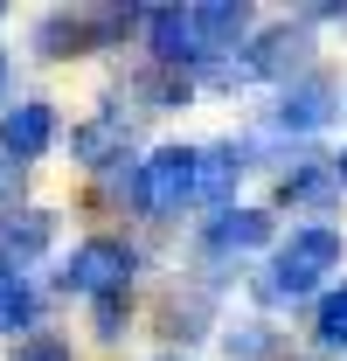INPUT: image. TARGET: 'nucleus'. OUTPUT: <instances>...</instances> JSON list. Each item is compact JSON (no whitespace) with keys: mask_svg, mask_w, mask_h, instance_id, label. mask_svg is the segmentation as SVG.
Instances as JSON below:
<instances>
[{"mask_svg":"<svg viewBox=\"0 0 347 361\" xmlns=\"http://www.w3.org/2000/svg\"><path fill=\"white\" fill-rule=\"evenodd\" d=\"M139 90H146L153 104H181V97H188V70H167V63H160V70H153Z\"/></svg>","mask_w":347,"mask_h":361,"instance_id":"a211bd4d","label":"nucleus"},{"mask_svg":"<svg viewBox=\"0 0 347 361\" xmlns=\"http://www.w3.org/2000/svg\"><path fill=\"white\" fill-rule=\"evenodd\" d=\"M264 236H271V216H264V209H216L209 250H257Z\"/></svg>","mask_w":347,"mask_h":361,"instance_id":"1a4fd4ad","label":"nucleus"},{"mask_svg":"<svg viewBox=\"0 0 347 361\" xmlns=\"http://www.w3.org/2000/svg\"><path fill=\"white\" fill-rule=\"evenodd\" d=\"M195 21H202V49H209V56H222L229 42H243V35H250V7H243V0L195 7Z\"/></svg>","mask_w":347,"mask_h":361,"instance_id":"f8f14e48","label":"nucleus"},{"mask_svg":"<svg viewBox=\"0 0 347 361\" xmlns=\"http://www.w3.org/2000/svg\"><path fill=\"white\" fill-rule=\"evenodd\" d=\"M181 202H202V146H160L146 160V209L174 216Z\"/></svg>","mask_w":347,"mask_h":361,"instance_id":"7ed1b4c3","label":"nucleus"},{"mask_svg":"<svg viewBox=\"0 0 347 361\" xmlns=\"http://www.w3.org/2000/svg\"><path fill=\"white\" fill-rule=\"evenodd\" d=\"M334 188H341L334 160H299V167H285V180H278V202H305V209H319V202H334Z\"/></svg>","mask_w":347,"mask_h":361,"instance_id":"9d476101","label":"nucleus"},{"mask_svg":"<svg viewBox=\"0 0 347 361\" xmlns=\"http://www.w3.org/2000/svg\"><path fill=\"white\" fill-rule=\"evenodd\" d=\"M35 49L42 56H77V49H97V28H90V14H42Z\"/></svg>","mask_w":347,"mask_h":361,"instance_id":"9b49d317","label":"nucleus"},{"mask_svg":"<svg viewBox=\"0 0 347 361\" xmlns=\"http://www.w3.org/2000/svg\"><path fill=\"white\" fill-rule=\"evenodd\" d=\"M160 361H174V355H160Z\"/></svg>","mask_w":347,"mask_h":361,"instance_id":"b1692460","label":"nucleus"},{"mask_svg":"<svg viewBox=\"0 0 347 361\" xmlns=\"http://www.w3.org/2000/svg\"><path fill=\"white\" fill-rule=\"evenodd\" d=\"M49 236H56V216H49V209H14V216L0 223V257H14V271H21Z\"/></svg>","mask_w":347,"mask_h":361,"instance_id":"6e6552de","label":"nucleus"},{"mask_svg":"<svg viewBox=\"0 0 347 361\" xmlns=\"http://www.w3.org/2000/svg\"><path fill=\"white\" fill-rule=\"evenodd\" d=\"M334 174H341V188H347V153H341V160H334Z\"/></svg>","mask_w":347,"mask_h":361,"instance_id":"4be33fe9","label":"nucleus"},{"mask_svg":"<svg viewBox=\"0 0 347 361\" xmlns=\"http://www.w3.org/2000/svg\"><path fill=\"white\" fill-rule=\"evenodd\" d=\"M222 348L236 361H264L271 355V326H264V319H236V326H222Z\"/></svg>","mask_w":347,"mask_h":361,"instance_id":"f3484780","label":"nucleus"},{"mask_svg":"<svg viewBox=\"0 0 347 361\" xmlns=\"http://www.w3.org/2000/svg\"><path fill=\"white\" fill-rule=\"evenodd\" d=\"M243 174V146H202V202H222Z\"/></svg>","mask_w":347,"mask_h":361,"instance_id":"2eb2a0df","label":"nucleus"},{"mask_svg":"<svg viewBox=\"0 0 347 361\" xmlns=\"http://www.w3.org/2000/svg\"><path fill=\"white\" fill-rule=\"evenodd\" d=\"M312 334H319V348H347V285H334V292L319 299V313H312Z\"/></svg>","mask_w":347,"mask_h":361,"instance_id":"dca6fc26","label":"nucleus"},{"mask_svg":"<svg viewBox=\"0 0 347 361\" xmlns=\"http://www.w3.org/2000/svg\"><path fill=\"white\" fill-rule=\"evenodd\" d=\"M14 361H77V355H70L63 334H28V341L14 348Z\"/></svg>","mask_w":347,"mask_h":361,"instance_id":"6ab92c4d","label":"nucleus"},{"mask_svg":"<svg viewBox=\"0 0 347 361\" xmlns=\"http://www.w3.org/2000/svg\"><path fill=\"white\" fill-rule=\"evenodd\" d=\"M299 56H305V21H278V28H264L257 42L243 49L236 77H285V84H292Z\"/></svg>","mask_w":347,"mask_h":361,"instance_id":"423d86ee","label":"nucleus"},{"mask_svg":"<svg viewBox=\"0 0 347 361\" xmlns=\"http://www.w3.org/2000/svg\"><path fill=\"white\" fill-rule=\"evenodd\" d=\"M334 104H341V84L334 77H292L285 97H278V126L285 133H319L334 118Z\"/></svg>","mask_w":347,"mask_h":361,"instance_id":"0eeeda50","label":"nucleus"},{"mask_svg":"<svg viewBox=\"0 0 347 361\" xmlns=\"http://www.w3.org/2000/svg\"><path fill=\"white\" fill-rule=\"evenodd\" d=\"M90 319H97V334H104V341H118V334H126V292L90 299Z\"/></svg>","mask_w":347,"mask_h":361,"instance_id":"aec40b11","label":"nucleus"},{"mask_svg":"<svg viewBox=\"0 0 347 361\" xmlns=\"http://www.w3.org/2000/svg\"><path fill=\"white\" fill-rule=\"evenodd\" d=\"M111 146H126V118H118V111H111V118H97V126H84V133L70 139V153H77L84 167H97V174L126 160V153H111Z\"/></svg>","mask_w":347,"mask_h":361,"instance_id":"ddd939ff","label":"nucleus"},{"mask_svg":"<svg viewBox=\"0 0 347 361\" xmlns=\"http://www.w3.org/2000/svg\"><path fill=\"white\" fill-rule=\"evenodd\" d=\"M126 278H132V250L118 243V236H84V243L70 250V264H63V285L84 292V299L126 292Z\"/></svg>","mask_w":347,"mask_h":361,"instance_id":"f03ea898","label":"nucleus"},{"mask_svg":"<svg viewBox=\"0 0 347 361\" xmlns=\"http://www.w3.org/2000/svg\"><path fill=\"white\" fill-rule=\"evenodd\" d=\"M14 195H21V167L0 153V216H14Z\"/></svg>","mask_w":347,"mask_h":361,"instance_id":"412c9836","label":"nucleus"},{"mask_svg":"<svg viewBox=\"0 0 347 361\" xmlns=\"http://www.w3.org/2000/svg\"><path fill=\"white\" fill-rule=\"evenodd\" d=\"M0 97H7V56H0Z\"/></svg>","mask_w":347,"mask_h":361,"instance_id":"5701e85b","label":"nucleus"},{"mask_svg":"<svg viewBox=\"0 0 347 361\" xmlns=\"http://www.w3.org/2000/svg\"><path fill=\"white\" fill-rule=\"evenodd\" d=\"M35 306H42L35 285L14 264H0V334H28V326H35Z\"/></svg>","mask_w":347,"mask_h":361,"instance_id":"4468645a","label":"nucleus"},{"mask_svg":"<svg viewBox=\"0 0 347 361\" xmlns=\"http://www.w3.org/2000/svg\"><path fill=\"white\" fill-rule=\"evenodd\" d=\"M49 146H56V104H42V97H21V104H7V111H0V153H7L14 167L42 160Z\"/></svg>","mask_w":347,"mask_h":361,"instance_id":"20e7f679","label":"nucleus"},{"mask_svg":"<svg viewBox=\"0 0 347 361\" xmlns=\"http://www.w3.org/2000/svg\"><path fill=\"white\" fill-rule=\"evenodd\" d=\"M146 42H153V63H167V70H188V63H209L195 7H160V14H146Z\"/></svg>","mask_w":347,"mask_h":361,"instance_id":"39448f33","label":"nucleus"},{"mask_svg":"<svg viewBox=\"0 0 347 361\" xmlns=\"http://www.w3.org/2000/svg\"><path fill=\"white\" fill-rule=\"evenodd\" d=\"M347 236L334 223H299L278 250H271V271H264V299H299V292H312L327 271L341 264Z\"/></svg>","mask_w":347,"mask_h":361,"instance_id":"f257e3e1","label":"nucleus"}]
</instances>
